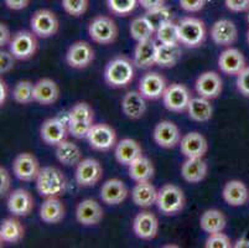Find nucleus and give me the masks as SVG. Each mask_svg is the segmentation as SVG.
<instances>
[{
	"instance_id": "f257e3e1",
	"label": "nucleus",
	"mask_w": 249,
	"mask_h": 248,
	"mask_svg": "<svg viewBox=\"0 0 249 248\" xmlns=\"http://www.w3.org/2000/svg\"><path fill=\"white\" fill-rule=\"evenodd\" d=\"M134 61L124 55L112 58L104 68V81L112 88H125L135 76Z\"/></svg>"
},
{
	"instance_id": "f03ea898",
	"label": "nucleus",
	"mask_w": 249,
	"mask_h": 248,
	"mask_svg": "<svg viewBox=\"0 0 249 248\" xmlns=\"http://www.w3.org/2000/svg\"><path fill=\"white\" fill-rule=\"evenodd\" d=\"M35 181L36 190L44 197H60L66 192V177L60 169L55 167L41 168Z\"/></svg>"
},
{
	"instance_id": "7ed1b4c3",
	"label": "nucleus",
	"mask_w": 249,
	"mask_h": 248,
	"mask_svg": "<svg viewBox=\"0 0 249 248\" xmlns=\"http://www.w3.org/2000/svg\"><path fill=\"white\" fill-rule=\"evenodd\" d=\"M69 132L76 139L86 138L94 124V112L87 102H78L69 111Z\"/></svg>"
},
{
	"instance_id": "20e7f679",
	"label": "nucleus",
	"mask_w": 249,
	"mask_h": 248,
	"mask_svg": "<svg viewBox=\"0 0 249 248\" xmlns=\"http://www.w3.org/2000/svg\"><path fill=\"white\" fill-rule=\"evenodd\" d=\"M178 25V38L180 45L189 49H197L202 46L206 40V25L203 20L198 18L187 17L181 19Z\"/></svg>"
},
{
	"instance_id": "39448f33",
	"label": "nucleus",
	"mask_w": 249,
	"mask_h": 248,
	"mask_svg": "<svg viewBox=\"0 0 249 248\" xmlns=\"http://www.w3.org/2000/svg\"><path fill=\"white\" fill-rule=\"evenodd\" d=\"M186 199L182 189L174 184H165L159 189L156 206L161 213L166 216H173L181 212L185 208Z\"/></svg>"
},
{
	"instance_id": "423d86ee",
	"label": "nucleus",
	"mask_w": 249,
	"mask_h": 248,
	"mask_svg": "<svg viewBox=\"0 0 249 248\" xmlns=\"http://www.w3.org/2000/svg\"><path fill=\"white\" fill-rule=\"evenodd\" d=\"M88 35L93 42L99 45H110L118 38V26L112 18L98 15L88 24Z\"/></svg>"
},
{
	"instance_id": "0eeeda50",
	"label": "nucleus",
	"mask_w": 249,
	"mask_h": 248,
	"mask_svg": "<svg viewBox=\"0 0 249 248\" xmlns=\"http://www.w3.org/2000/svg\"><path fill=\"white\" fill-rule=\"evenodd\" d=\"M8 47L17 60L28 61L33 58L37 51V36L33 31L20 30L13 35Z\"/></svg>"
},
{
	"instance_id": "6e6552de",
	"label": "nucleus",
	"mask_w": 249,
	"mask_h": 248,
	"mask_svg": "<svg viewBox=\"0 0 249 248\" xmlns=\"http://www.w3.org/2000/svg\"><path fill=\"white\" fill-rule=\"evenodd\" d=\"M88 144L92 149L98 152H108L117 145V132L107 123L93 124L86 136Z\"/></svg>"
},
{
	"instance_id": "1a4fd4ad",
	"label": "nucleus",
	"mask_w": 249,
	"mask_h": 248,
	"mask_svg": "<svg viewBox=\"0 0 249 248\" xmlns=\"http://www.w3.org/2000/svg\"><path fill=\"white\" fill-rule=\"evenodd\" d=\"M30 27L37 38H49L58 33L60 21L53 11L49 9H38L31 17Z\"/></svg>"
},
{
	"instance_id": "9d476101",
	"label": "nucleus",
	"mask_w": 249,
	"mask_h": 248,
	"mask_svg": "<svg viewBox=\"0 0 249 248\" xmlns=\"http://www.w3.org/2000/svg\"><path fill=\"white\" fill-rule=\"evenodd\" d=\"M191 98V92H190L187 86H185L183 83L174 82V83L167 86L166 90H165L164 95H162V103H164L165 108L170 112L181 113L186 112Z\"/></svg>"
},
{
	"instance_id": "9b49d317",
	"label": "nucleus",
	"mask_w": 249,
	"mask_h": 248,
	"mask_svg": "<svg viewBox=\"0 0 249 248\" xmlns=\"http://www.w3.org/2000/svg\"><path fill=\"white\" fill-rule=\"evenodd\" d=\"M103 176L102 164L94 158H86L80 161L74 172V180L81 188H92L101 181Z\"/></svg>"
},
{
	"instance_id": "f8f14e48",
	"label": "nucleus",
	"mask_w": 249,
	"mask_h": 248,
	"mask_svg": "<svg viewBox=\"0 0 249 248\" xmlns=\"http://www.w3.org/2000/svg\"><path fill=\"white\" fill-rule=\"evenodd\" d=\"M94 50L87 41H74L66 52V63L74 70H85L93 63Z\"/></svg>"
},
{
	"instance_id": "ddd939ff",
	"label": "nucleus",
	"mask_w": 249,
	"mask_h": 248,
	"mask_svg": "<svg viewBox=\"0 0 249 248\" xmlns=\"http://www.w3.org/2000/svg\"><path fill=\"white\" fill-rule=\"evenodd\" d=\"M40 170L41 168H40V163L36 156L28 152L18 154L13 161V174L20 181L29 183V181L36 180Z\"/></svg>"
},
{
	"instance_id": "4468645a",
	"label": "nucleus",
	"mask_w": 249,
	"mask_h": 248,
	"mask_svg": "<svg viewBox=\"0 0 249 248\" xmlns=\"http://www.w3.org/2000/svg\"><path fill=\"white\" fill-rule=\"evenodd\" d=\"M74 215L78 224L86 227H92L101 224L104 211L97 200L85 199L78 202Z\"/></svg>"
},
{
	"instance_id": "2eb2a0df",
	"label": "nucleus",
	"mask_w": 249,
	"mask_h": 248,
	"mask_svg": "<svg viewBox=\"0 0 249 248\" xmlns=\"http://www.w3.org/2000/svg\"><path fill=\"white\" fill-rule=\"evenodd\" d=\"M69 134V126L60 117L49 118L42 123L40 128V136L42 142L51 147H56L62 140L67 139Z\"/></svg>"
},
{
	"instance_id": "dca6fc26",
	"label": "nucleus",
	"mask_w": 249,
	"mask_h": 248,
	"mask_svg": "<svg viewBox=\"0 0 249 248\" xmlns=\"http://www.w3.org/2000/svg\"><path fill=\"white\" fill-rule=\"evenodd\" d=\"M166 87V78L159 72L151 71L140 78L138 91L149 101H156L162 98Z\"/></svg>"
},
{
	"instance_id": "f3484780",
	"label": "nucleus",
	"mask_w": 249,
	"mask_h": 248,
	"mask_svg": "<svg viewBox=\"0 0 249 248\" xmlns=\"http://www.w3.org/2000/svg\"><path fill=\"white\" fill-rule=\"evenodd\" d=\"M223 90V81L214 71L202 72L195 82V91L200 97L207 99L217 98Z\"/></svg>"
},
{
	"instance_id": "a211bd4d",
	"label": "nucleus",
	"mask_w": 249,
	"mask_h": 248,
	"mask_svg": "<svg viewBox=\"0 0 249 248\" xmlns=\"http://www.w3.org/2000/svg\"><path fill=\"white\" fill-rule=\"evenodd\" d=\"M154 142L164 149H171L181 142V133L178 127L171 120H161L155 126L153 132Z\"/></svg>"
},
{
	"instance_id": "6ab92c4d",
	"label": "nucleus",
	"mask_w": 249,
	"mask_h": 248,
	"mask_svg": "<svg viewBox=\"0 0 249 248\" xmlns=\"http://www.w3.org/2000/svg\"><path fill=\"white\" fill-rule=\"evenodd\" d=\"M133 232L140 240H154L159 233V220L150 211H142L133 220Z\"/></svg>"
},
{
	"instance_id": "aec40b11",
	"label": "nucleus",
	"mask_w": 249,
	"mask_h": 248,
	"mask_svg": "<svg viewBox=\"0 0 249 248\" xmlns=\"http://www.w3.org/2000/svg\"><path fill=\"white\" fill-rule=\"evenodd\" d=\"M6 208L13 216L26 217L34 210L33 195L25 189H17L11 191L6 200Z\"/></svg>"
},
{
	"instance_id": "412c9836",
	"label": "nucleus",
	"mask_w": 249,
	"mask_h": 248,
	"mask_svg": "<svg viewBox=\"0 0 249 248\" xmlns=\"http://www.w3.org/2000/svg\"><path fill=\"white\" fill-rule=\"evenodd\" d=\"M211 38L217 46L231 47L238 38V30L233 21L219 19L211 27Z\"/></svg>"
},
{
	"instance_id": "4be33fe9",
	"label": "nucleus",
	"mask_w": 249,
	"mask_h": 248,
	"mask_svg": "<svg viewBox=\"0 0 249 248\" xmlns=\"http://www.w3.org/2000/svg\"><path fill=\"white\" fill-rule=\"evenodd\" d=\"M181 154L186 158H203L208 152V143L200 132H190L181 138Z\"/></svg>"
},
{
	"instance_id": "5701e85b",
	"label": "nucleus",
	"mask_w": 249,
	"mask_h": 248,
	"mask_svg": "<svg viewBox=\"0 0 249 248\" xmlns=\"http://www.w3.org/2000/svg\"><path fill=\"white\" fill-rule=\"evenodd\" d=\"M246 67L244 55L234 47H227L221 52L218 57V68L227 76H237Z\"/></svg>"
},
{
	"instance_id": "b1692460",
	"label": "nucleus",
	"mask_w": 249,
	"mask_h": 248,
	"mask_svg": "<svg viewBox=\"0 0 249 248\" xmlns=\"http://www.w3.org/2000/svg\"><path fill=\"white\" fill-rule=\"evenodd\" d=\"M129 190L121 179H109L104 181L101 188V200L109 206H117L125 201Z\"/></svg>"
},
{
	"instance_id": "393cba45",
	"label": "nucleus",
	"mask_w": 249,
	"mask_h": 248,
	"mask_svg": "<svg viewBox=\"0 0 249 248\" xmlns=\"http://www.w3.org/2000/svg\"><path fill=\"white\" fill-rule=\"evenodd\" d=\"M122 112L126 118L138 120L146 112V98L139 91H129L122 98Z\"/></svg>"
},
{
	"instance_id": "a878e982",
	"label": "nucleus",
	"mask_w": 249,
	"mask_h": 248,
	"mask_svg": "<svg viewBox=\"0 0 249 248\" xmlns=\"http://www.w3.org/2000/svg\"><path fill=\"white\" fill-rule=\"evenodd\" d=\"M60 98V87L53 79L41 78L35 82L34 99L41 106H51Z\"/></svg>"
},
{
	"instance_id": "bb28decb",
	"label": "nucleus",
	"mask_w": 249,
	"mask_h": 248,
	"mask_svg": "<svg viewBox=\"0 0 249 248\" xmlns=\"http://www.w3.org/2000/svg\"><path fill=\"white\" fill-rule=\"evenodd\" d=\"M142 155V145L132 138H124L119 140L114 148L115 160L124 167H129L133 161H135Z\"/></svg>"
},
{
	"instance_id": "cd10ccee",
	"label": "nucleus",
	"mask_w": 249,
	"mask_h": 248,
	"mask_svg": "<svg viewBox=\"0 0 249 248\" xmlns=\"http://www.w3.org/2000/svg\"><path fill=\"white\" fill-rule=\"evenodd\" d=\"M222 197L230 206L239 208L249 200V190L243 181L234 179L225 184L222 190Z\"/></svg>"
},
{
	"instance_id": "c85d7f7f",
	"label": "nucleus",
	"mask_w": 249,
	"mask_h": 248,
	"mask_svg": "<svg viewBox=\"0 0 249 248\" xmlns=\"http://www.w3.org/2000/svg\"><path fill=\"white\" fill-rule=\"evenodd\" d=\"M66 215L65 205L58 196L45 197L40 208V218L47 225L60 224Z\"/></svg>"
},
{
	"instance_id": "c756f323",
	"label": "nucleus",
	"mask_w": 249,
	"mask_h": 248,
	"mask_svg": "<svg viewBox=\"0 0 249 248\" xmlns=\"http://www.w3.org/2000/svg\"><path fill=\"white\" fill-rule=\"evenodd\" d=\"M208 167L203 158H186L181 165V176L190 184H197L205 180Z\"/></svg>"
},
{
	"instance_id": "7c9ffc66",
	"label": "nucleus",
	"mask_w": 249,
	"mask_h": 248,
	"mask_svg": "<svg viewBox=\"0 0 249 248\" xmlns=\"http://www.w3.org/2000/svg\"><path fill=\"white\" fill-rule=\"evenodd\" d=\"M156 51H158V44L153 38L138 42L133 55L134 65L142 70L153 67L154 65H156Z\"/></svg>"
},
{
	"instance_id": "2f4dec72",
	"label": "nucleus",
	"mask_w": 249,
	"mask_h": 248,
	"mask_svg": "<svg viewBox=\"0 0 249 248\" xmlns=\"http://www.w3.org/2000/svg\"><path fill=\"white\" fill-rule=\"evenodd\" d=\"M159 190L151 184V181L137 183L132 190V200L138 208L148 209L156 205Z\"/></svg>"
},
{
	"instance_id": "473e14b6",
	"label": "nucleus",
	"mask_w": 249,
	"mask_h": 248,
	"mask_svg": "<svg viewBox=\"0 0 249 248\" xmlns=\"http://www.w3.org/2000/svg\"><path fill=\"white\" fill-rule=\"evenodd\" d=\"M56 158L58 163L65 167H77L82 160V150L76 143L71 140H62L60 144L56 145L55 149Z\"/></svg>"
},
{
	"instance_id": "72a5a7b5",
	"label": "nucleus",
	"mask_w": 249,
	"mask_h": 248,
	"mask_svg": "<svg viewBox=\"0 0 249 248\" xmlns=\"http://www.w3.org/2000/svg\"><path fill=\"white\" fill-rule=\"evenodd\" d=\"M187 115L191 120L197 123H205L213 115V107L211 101L203 97H192L187 107Z\"/></svg>"
},
{
	"instance_id": "f704fd0d",
	"label": "nucleus",
	"mask_w": 249,
	"mask_h": 248,
	"mask_svg": "<svg viewBox=\"0 0 249 248\" xmlns=\"http://www.w3.org/2000/svg\"><path fill=\"white\" fill-rule=\"evenodd\" d=\"M129 176L135 183H142V181H151L155 175V167L153 161L146 156L142 155L133 161L128 167Z\"/></svg>"
},
{
	"instance_id": "c9c22d12",
	"label": "nucleus",
	"mask_w": 249,
	"mask_h": 248,
	"mask_svg": "<svg viewBox=\"0 0 249 248\" xmlns=\"http://www.w3.org/2000/svg\"><path fill=\"white\" fill-rule=\"evenodd\" d=\"M226 225H227V218L225 213L217 209H208L200 217L201 229L207 235L222 232L226 229Z\"/></svg>"
},
{
	"instance_id": "e433bc0d",
	"label": "nucleus",
	"mask_w": 249,
	"mask_h": 248,
	"mask_svg": "<svg viewBox=\"0 0 249 248\" xmlns=\"http://www.w3.org/2000/svg\"><path fill=\"white\" fill-rule=\"evenodd\" d=\"M25 229L21 222L15 217L5 218L0 225V242L14 245L24 237Z\"/></svg>"
},
{
	"instance_id": "4c0bfd02",
	"label": "nucleus",
	"mask_w": 249,
	"mask_h": 248,
	"mask_svg": "<svg viewBox=\"0 0 249 248\" xmlns=\"http://www.w3.org/2000/svg\"><path fill=\"white\" fill-rule=\"evenodd\" d=\"M181 58L180 44H159L156 51V65L162 68L174 67Z\"/></svg>"
},
{
	"instance_id": "58836bf2",
	"label": "nucleus",
	"mask_w": 249,
	"mask_h": 248,
	"mask_svg": "<svg viewBox=\"0 0 249 248\" xmlns=\"http://www.w3.org/2000/svg\"><path fill=\"white\" fill-rule=\"evenodd\" d=\"M129 33H130L133 40H135L137 42H142V41L151 40L155 36L156 31L153 25L149 22V20L142 15V17H138L132 20Z\"/></svg>"
},
{
	"instance_id": "ea45409f",
	"label": "nucleus",
	"mask_w": 249,
	"mask_h": 248,
	"mask_svg": "<svg viewBox=\"0 0 249 248\" xmlns=\"http://www.w3.org/2000/svg\"><path fill=\"white\" fill-rule=\"evenodd\" d=\"M34 87H35V83H33L29 79H22V81L17 82V85L13 88L14 101L19 104H30L35 102Z\"/></svg>"
},
{
	"instance_id": "a19ab883",
	"label": "nucleus",
	"mask_w": 249,
	"mask_h": 248,
	"mask_svg": "<svg viewBox=\"0 0 249 248\" xmlns=\"http://www.w3.org/2000/svg\"><path fill=\"white\" fill-rule=\"evenodd\" d=\"M156 40L159 41V44H180L178 38V25L171 20L166 24L156 30L155 33Z\"/></svg>"
},
{
	"instance_id": "79ce46f5",
	"label": "nucleus",
	"mask_w": 249,
	"mask_h": 248,
	"mask_svg": "<svg viewBox=\"0 0 249 248\" xmlns=\"http://www.w3.org/2000/svg\"><path fill=\"white\" fill-rule=\"evenodd\" d=\"M144 17L149 20V22L153 25L154 29H155L156 31L160 26H161V25L166 24V22L173 20V11L170 10L167 6L162 5V6H159V8L148 10Z\"/></svg>"
},
{
	"instance_id": "37998d69",
	"label": "nucleus",
	"mask_w": 249,
	"mask_h": 248,
	"mask_svg": "<svg viewBox=\"0 0 249 248\" xmlns=\"http://www.w3.org/2000/svg\"><path fill=\"white\" fill-rule=\"evenodd\" d=\"M138 0H107V6L109 11L118 17H126L132 14L138 6Z\"/></svg>"
},
{
	"instance_id": "c03bdc74",
	"label": "nucleus",
	"mask_w": 249,
	"mask_h": 248,
	"mask_svg": "<svg viewBox=\"0 0 249 248\" xmlns=\"http://www.w3.org/2000/svg\"><path fill=\"white\" fill-rule=\"evenodd\" d=\"M65 13L70 17L80 18L85 15L89 6V0H61Z\"/></svg>"
},
{
	"instance_id": "a18cd8bd",
	"label": "nucleus",
	"mask_w": 249,
	"mask_h": 248,
	"mask_svg": "<svg viewBox=\"0 0 249 248\" xmlns=\"http://www.w3.org/2000/svg\"><path fill=\"white\" fill-rule=\"evenodd\" d=\"M206 248H232L233 242L226 233L216 232V233H210L205 241Z\"/></svg>"
},
{
	"instance_id": "49530a36",
	"label": "nucleus",
	"mask_w": 249,
	"mask_h": 248,
	"mask_svg": "<svg viewBox=\"0 0 249 248\" xmlns=\"http://www.w3.org/2000/svg\"><path fill=\"white\" fill-rule=\"evenodd\" d=\"M15 61H17V57L9 50L8 51L1 50L0 51V74L5 75L10 72L15 67Z\"/></svg>"
},
{
	"instance_id": "de8ad7c7",
	"label": "nucleus",
	"mask_w": 249,
	"mask_h": 248,
	"mask_svg": "<svg viewBox=\"0 0 249 248\" xmlns=\"http://www.w3.org/2000/svg\"><path fill=\"white\" fill-rule=\"evenodd\" d=\"M237 90L242 95L249 98V66H246L237 75Z\"/></svg>"
},
{
	"instance_id": "09e8293b",
	"label": "nucleus",
	"mask_w": 249,
	"mask_h": 248,
	"mask_svg": "<svg viewBox=\"0 0 249 248\" xmlns=\"http://www.w3.org/2000/svg\"><path fill=\"white\" fill-rule=\"evenodd\" d=\"M180 6L186 13H198L205 8L207 0H178Z\"/></svg>"
},
{
	"instance_id": "8fccbe9b",
	"label": "nucleus",
	"mask_w": 249,
	"mask_h": 248,
	"mask_svg": "<svg viewBox=\"0 0 249 248\" xmlns=\"http://www.w3.org/2000/svg\"><path fill=\"white\" fill-rule=\"evenodd\" d=\"M11 188V175L5 168H0V195L1 197L10 194Z\"/></svg>"
},
{
	"instance_id": "3c124183",
	"label": "nucleus",
	"mask_w": 249,
	"mask_h": 248,
	"mask_svg": "<svg viewBox=\"0 0 249 248\" xmlns=\"http://www.w3.org/2000/svg\"><path fill=\"white\" fill-rule=\"evenodd\" d=\"M225 5L232 13H243L249 10V0H225Z\"/></svg>"
},
{
	"instance_id": "603ef678",
	"label": "nucleus",
	"mask_w": 249,
	"mask_h": 248,
	"mask_svg": "<svg viewBox=\"0 0 249 248\" xmlns=\"http://www.w3.org/2000/svg\"><path fill=\"white\" fill-rule=\"evenodd\" d=\"M11 38H13V35L10 33V29L5 22H1L0 24V46H1V49L9 46Z\"/></svg>"
},
{
	"instance_id": "864d4df0",
	"label": "nucleus",
	"mask_w": 249,
	"mask_h": 248,
	"mask_svg": "<svg viewBox=\"0 0 249 248\" xmlns=\"http://www.w3.org/2000/svg\"><path fill=\"white\" fill-rule=\"evenodd\" d=\"M6 8L10 10L19 11L22 9H26L30 4V0H4Z\"/></svg>"
},
{
	"instance_id": "5fc2aeb1",
	"label": "nucleus",
	"mask_w": 249,
	"mask_h": 248,
	"mask_svg": "<svg viewBox=\"0 0 249 248\" xmlns=\"http://www.w3.org/2000/svg\"><path fill=\"white\" fill-rule=\"evenodd\" d=\"M138 1H139V5L146 11L162 6L165 3V0H138Z\"/></svg>"
},
{
	"instance_id": "6e6d98bb",
	"label": "nucleus",
	"mask_w": 249,
	"mask_h": 248,
	"mask_svg": "<svg viewBox=\"0 0 249 248\" xmlns=\"http://www.w3.org/2000/svg\"><path fill=\"white\" fill-rule=\"evenodd\" d=\"M8 95H9V88H8V85H6L5 81H0V104L1 106H4L6 102V99H8Z\"/></svg>"
},
{
	"instance_id": "4d7b16f0",
	"label": "nucleus",
	"mask_w": 249,
	"mask_h": 248,
	"mask_svg": "<svg viewBox=\"0 0 249 248\" xmlns=\"http://www.w3.org/2000/svg\"><path fill=\"white\" fill-rule=\"evenodd\" d=\"M233 247L234 248H249V238H247V237L238 238V240L234 242Z\"/></svg>"
},
{
	"instance_id": "13d9d810",
	"label": "nucleus",
	"mask_w": 249,
	"mask_h": 248,
	"mask_svg": "<svg viewBox=\"0 0 249 248\" xmlns=\"http://www.w3.org/2000/svg\"><path fill=\"white\" fill-rule=\"evenodd\" d=\"M247 41H248V44H249V30L248 33H247Z\"/></svg>"
},
{
	"instance_id": "bf43d9fd",
	"label": "nucleus",
	"mask_w": 249,
	"mask_h": 248,
	"mask_svg": "<svg viewBox=\"0 0 249 248\" xmlns=\"http://www.w3.org/2000/svg\"><path fill=\"white\" fill-rule=\"evenodd\" d=\"M247 20H248V24H249V10H248V14H247Z\"/></svg>"
}]
</instances>
